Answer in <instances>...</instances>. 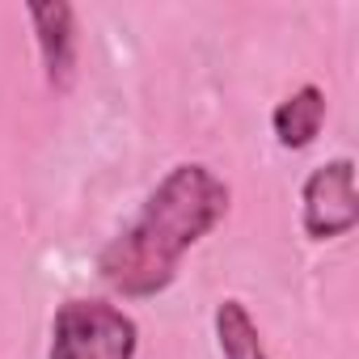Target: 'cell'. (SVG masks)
<instances>
[{
  "label": "cell",
  "mask_w": 359,
  "mask_h": 359,
  "mask_svg": "<svg viewBox=\"0 0 359 359\" xmlns=\"http://www.w3.org/2000/svg\"><path fill=\"white\" fill-rule=\"evenodd\" d=\"M233 191L203 161H177L152 195L144 199L140 216L97 254V275L110 292L127 300H152L173 287L182 258L229 216Z\"/></svg>",
  "instance_id": "obj_1"
},
{
  "label": "cell",
  "mask_w": 359,
  "mask_h": 359,
  "mask_svg": "<svg viewBox=\"0 0 359 359\" xmlns=\"http://www.w3.org/2000/svg\"><path fill=\"white\" fill-rule=\"evenodd\" d=\"M140 325L110 300L76 296L64 300L51 317L47 359H135Z\"/></svg>",
  "instance_id": "obj_2"
},
{
  "label": "cell",
  "mask_w": 359,
  "mask_h": 359,
  "mask_svg": "<svg viewBox=\"0 0 359 359\" xmlns=\"http://www.w3.org/2000/svg\"><path fill=\"white\" fill-rule=\"evenodd\" d=\"M359 224V191H355V161L334 156L309 169L300 187V229L309 241L346 237Z\"/></svg>",
  "instance_id": "obj_3"
},
{
  "label": "cell",
  "mask_w": 359,
  "mask_h": 359,
  "mask_svg": "<svg viewBox=\"0 0 359 359\" xmlns=\"http://www.w3.org/2000/svg\"><path fill=\"white\" fill-rule=\"evenodd\" d=\"M26 18L34 26V43L43 55V76L55 93L72 89L76 76V9L68 0H34L26 5Z\"/></svg>",
  "instance_id": "obj_4"
},
{
  "label": "cell",
  "mask_w": 359,
  "mask_h": 359,
  "mask_svg": "<svg viewBox=\"0 0 359 359\" xmlns=\"http://www.w3.org/2000/svg\"><path fill=\"white\" fill-rule=\"evenodd\" d=\"M321 127H325V93H321L317 85L292 89V93L275 106V114H271V131H275L279 148H287V152L309 148V144L321 135Z\"/></svg>",
  "instance_id": "obj_5"
},
{
  "label": "cell",
  "mask_w": 359,
  "mask_h": 359,
  "mask_svg": "<svg viewBox=\"0 0 359 359\" xmlns=\"http://www.w3.org/2000/svg\"><path fill=\"white\" fill-rule=\"evenodd\" d=\"M212 325H216V346L224 359H271L266 346H262V334H258V321L250 317V309L237 300V296H224L212 313Z\"/></svg>",
  "instance_id": "obj_6"
}]
</instances>
